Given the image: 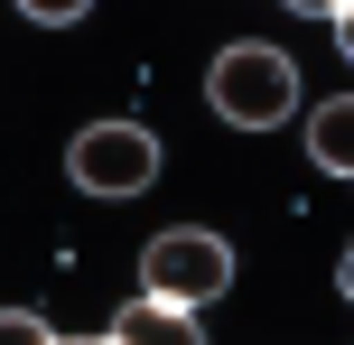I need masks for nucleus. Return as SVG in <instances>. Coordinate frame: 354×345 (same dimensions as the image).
Here are the masks:
<instances>
[{
	"label": "nucleus",
	"mask_w": 354,
	"mask_h": 345,
	"mask_svg": "<svg viewBox=\"0 0 354 345\" xmlns=\"http://www.w3.org/2000/svg\"><path fill=\"white\" fill-rule=\"evenodd\" d=\"M205 103H214V122H233V131H280L289 112H299V66H289L280 47H261V37H243V47H224L205 66Z\"/></svg>",
	"instance_id": "nucleus-1"
},
{
	"label": "nucleus",
	"mask_w": 354,
	"mask_h": 345,
	"mask_svg": "<svg viewBox=\"0 0 354 345\" xmlns=\"http://www.w3.org/2000/svg\"><path fill=\"white\" fill-rule=\"evenodd\" d=\"M280 10H299V19H336L345 0H280Z\"/></svg>",
	"instance_id": "nucleus-8"
},
{
	"label": "nucleus",
	"mask_w": 354,
	"mask_h": 345,
	"mask_svg": "<svg viewBox=\"0 0 354 345\" xmlns=\"http://www.w3.org/2000/svg\"><path fill=\"white\" fill-rule=\"evenodd\" d=\"M19 10H28V19H47V28H66V19H84L93 0H19Z\"/></svg>",
	"instance_id": "nucleus-6"
},
{
	"label": "nucleus",
	"mask_w": 354,
	"mask_h": 345,
	"mask_svg": "<svg viewBox=\"0 0 354 345\" xmlns=\"http://www.w3.org/2000/svg\"><path fill=\"white\" fill-rule=\"evenodd\" d=\"M336 290H345V299H354V252H345V261H336Z\"/></svg>",
	"instance_id": "nucleus-9"
},
{
	"label": "nucleus",
	"mask_w": 354,
	"mask_h": 345,
	"mask_svg": "<svg viewBox=\"0 0 354 345\" xmlns=\"http://www.w3.org/2000/svg\"><path fill=\"white\" fill-rule=\"evenodd\" d=\"M196 317L205 308H177V299H159V290H140L131 308H112V327H103V345H187L196 336Z\"/></svg>",
	"instance_id": "nucleus-4"
},
{
	"label": "nucleus",
	"mask_w": 354,
	"mask_h": 345,
	"mask_svg": "<svg viewBox=\"0 0 354 345\" xmlns=\"http://www.w3.org/2000/svg\"><path fill=\"white\" fill-rule=\"evenodd\" d=\"M308 159H317L326 178H354V93H336V103L308 112Z\"/></svg>",
	"instance_id": "nucleus-5"
},
{
	"label": "nucleus",
	"mask_w": 354,
	"mask_h": 345,
	"mask_svg": "<svg viewBox=\"0 0 354 345\" xmlns=\"http://www.w3.org/2000/svg\"><path fill=\"white\" fill-rule=\"evenodd\" d=\"M336 56H345V66H354V0H345V10H336Z\"/></svg>",
	"instance_id": "nucleus-7"
},
{
	"label": "nucleus",
	"mask_w": 354,
	"mask_h": 345,
	"mask_svg": "<svg viewBox=\"0 0 354 345\" xmlns=\"http://www.w3.org/2000/svg\"><path fill=\"white\" fill-rule=\"evenodd\" d=\"M140 290L177 299V308H205V299L233 290V243L205 234V224H177V234H159V243L140 252Z\"/></svg>",
	"instance_id": "nucleus-2"
},
{
	"label": "nucleus",
	"mask_w": 354,
	"mask_h": 345,
	"mask_svg": "<svg viewBox=\"0 0 354 345\" xmlns=\"http://www.w3.org/2000/svg\"><path fill=\"white\" fill-rule=\"evenodd\" d=\"M66 178L84 187V196H140L149 178H159V140H149L140 122H84L66 149Z\"/></svg>",
	"instance_id": "nucleus-3"
}]
</instances>
